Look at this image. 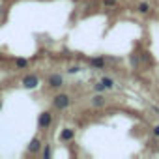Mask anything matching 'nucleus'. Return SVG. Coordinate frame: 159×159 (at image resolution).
<instances>
[{"mask_svg": "<svg viewBox=\"0 0 159 159\" xmlns=\"http://www.w3.org/2000/svg\"><path fill=\"white\" fill-rule=\"evenodd\" d=\"M39 146H41V142H39V139H34L30 144H28V152L30 153H36L38 150H39Z\"/></svg>", "mask_w": 159, "mask_h": 159, "instance_id": "nucleus-7", "label": "nucleus"}, {"mask_svg": "<svg viewBox=\"0 0 159 159\" xmlns=\"http://www.w3.org/2000/svg\"><path fill=\"white\" fill-rule=\"evenodd\" d=\"M103 4H105V6H114L116 0H103Z\"/></svg>", "mask_w": 159, "mask_h": 159, "instance_id": "nucleus-13", "label": "nucleus"}, {"mask_svg": "<svg viewBox=\"0 0 159 159\" xmlns=\"http://www.w3.org/2000/svg\"><path fill=\"white\" fill-rule=\"evenodd\" d=\"M0 109H2V103H0Z\"/></svg>", "mask_w": 159, "mask_h": 159, "instance_id": "nucleus-16", "label": "nucleus"}, {"mask_svg": "<svg viewBox=\"0 0 159 159\" xmlns=\"http://www.w3.org/2000/svg\"><path fill=\"white\" fill-rule=\"evenodd\" d=\"M153 135H155V137H159V125H155V127H153Z\"/></svg>", "mask_w": 159, "mask_h": 159, "instance_id": "nucleus-15", "label": "nucleus"}, {"mask_svg": "<svg viewBox=\"0 0 159 159\" xmlns=\"http://www.w3.org/2000/svg\"><path fill=\"white\" fill-rule=\"evenodd\" d=\"M51 122H52L51 112H43V114L39 116V127H41V129H43V127H49V125H51Z\"/></svg>", "mask_w": 159, "mask_h": 159, "instance_id": "nucleus-4", "label": "nucleus"}, {"mask_svg": "<svg viewBox=\"0 0 159 159\" xmlns=\"http://www.w3.org/2000/svg\"><path fill=\"white\" fill-rule=\"evenodd\" d=\"M15 66H17V67H26L28 62H26L25 58H17V60H15Z\"/></svg>", "mask_w": 159, "mask_h": 159, "instance_id": "nucleus-10", "label": "nucleus"}, {"mask_svg": "<svg viewBox=\"0 0 159 159\" xmlns=\"http://www.w3.org/2000/svg\"><path fill=\"white\" fill-rule=\"evenodd\" d=\"M101 83H103V86H105L107 90L114 86V83H112V79H109V77H103V79H101Z\"/></svg>", "mask_w": 159, "mask_h": 159, "instance_id": "nucleus-8", "label": "nucleus"}, {"mask_svg": "<svg viewBox=\"0 0 159 159\" xmlns=\"http://www.w3.org/2000/svg\"><path fill=\"white\" fill-rule=\"evenodd\" d=\"M96 90H98V92H103V90H107V88H105V86H103V83L99 81V83L96 84Z\"/></svg>", "mask_w": 159, "mask_h": 159, "instance_id": "nucleus-12", "label": "nucleus"}, {"mask_svg": "<svg viewBox=\"0 0 159 159\" xmlns=\"http://www.w3.org/2000/svg\"><path fill=\"white\" fill-rule=\"evenodd\" d=\"M69 101H71V99H69L67 94H58V96L54 98V107L62 111V109H66V107L69 105Z\"/></svg>", "mask_w": 159, "mask_h": 159, "instance_id": "nucleus-1", "label": "nucleus"}, {"mask_svg": "<svg viewBox=\"0 0 159 159\" xmlns=\"http://www.w3.org/2000/svg\"><path fill=\"white\" fill-rule=\"evenodd\" d=\"M62 84H64V77H62L60 73H54V75L49 77V86H52V88H60Z\"/></svg>", "mask_w": 159, "mask_h": 159, "instance_id": "nucleus-3", "label": "nucleus"}, {"mask_svg": "<svg viewBox=\"0 0 159 159\" xmlns=\"http://www.w3.org/2000/svg\"><path fill=\"white\" fill-rule=\"evenodd\" d=\"M38 84H39V79H38L36 75H28V77L23 79V86H25V88H30V90H32V88H36Z\"/></svg>", "mask_w": 159, "mask_h": 159, "instance_id": "nucleus-2", "label": "nucleus"}, {"mask_svg": "<svg viewBox=\"0 0 159 159\" xmlns=\"http://www.w3.org/2000/svg\"><path fill=\"white\" fill-rule=\"evenodd\" d=\"M139 11H140V13H148V11H150V6H148L146 2H142V4H139Z\"/></svg>", "mask_w": 159, "mask_h": 159, "instance_id": "nucleus-9", "label": "nucleus"}, {"mask_svg": "<svg viewBox=\"0 0 159 159\" xmlns=\"http://www.w3.org/2000/svg\"><path fill=\"white\" fill-rule=\"evenodd\" d=\"M43 155H45V157H51V148H49V146H45V150H43Z\"/></svg>", "mask_w": 159, "mask_h": 159, "instance_id": "nucleus-14", "label": "nucleus"}, {"mask_svg": "<svg viewBox=\"0 0 159 159\" xmlns=\"http://www.w3.org/2000/svg\"><path fill=\"white\" fill-rule=\"evenodd\" d=\"M73 137H75V129H69V127H67V129H64V131L60 133V140H64V142L71 140Z\"/></svg>", "mask_w": 159, "mask_h": 159, "instance_id": "nucleus-6", "label": "nucleus"}, {"mask_svg": "<svg viewBox=\"0 0 159 159\" xmlns=\"http://www.w3.org/2000/svg\"><path fill=\"white\" fill-rule=\"evenodd\" d=\"M90 64H92V66H96V67H103V60H101V58H92V60H90Z\"/></svg>", "mask_w": 159, "mask_h": 159, "instance_id": "nucleus-11", "label": "nucleus"}, {"mask_svg": "<svg viewBox=\"0 0 159 159\" xmlns=\"http://www.w3.org/2000/svg\"><path fill=\"white\" fill-rule=\"evenodd\" d=\"M90 103H92L94 107H103V105H105V96H103V94H96V96L90 99Z\"/></svg>", "mask_w": 159, "mask_h": 159, "instance_id": "nucleus-5", "label": "nucleus"}]
</instances>
